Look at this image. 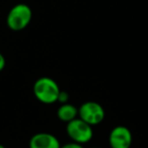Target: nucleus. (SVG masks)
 <instances>
[{
    "instance_id": "nucleus-1",
    "label": "nucleus",
    "mask_w": 148,
    "mask_h": 148,
    "mask_svg": "<svg viewBox=\"0 0 148 148\" xmlns=\"http://www.w3.org/2000/svg\"><path fill=\"white\" fill-rule=\"evenodd\" d=\"M60 87L53 78L48 76L40 77L34 83L33 91L36 99L42 103L52 105L57 103Z\"/></svg>"
},
{
    "instance_id": "nucleus-2",
    "label": "nucleus",
    "mask_w": 148,
    "mask_h": 148,
    "mask_svg": "<svg viewBox=\"0 0 148 148\" xmlns=\"http://www.w3.org/2000/svg\"><path fill=\"white\" fill-rule=\"evenodd\" d=\"M33 11L27 4L18 3L9 10L6 16V25L13 32H21L31 23Z\"/></svg>"
},
{
    "instance_id": "nucleus-3",
    "label": "nucleus",
    "mask_w": 148,
    "mask_h": 148,
    "mask_svg": "<svg viewBox=\"0 0 148 148\" xmlns=\"http://www.w3.org/2000/svg\"><path fill=\"white\" fill-rule=\"evenodd\" d=\"M66 133L73 142L82 144V145L88 143L93 137L92 126L81 120L79 117L67 123Z\"/></svg>"
},
{
    "instance_id": "nucleus-4",
    "label": "nucleus",
    "mask_w": 148,
    "mask_h": 148,
    "mask_svg": "<svg viewBox=\"0 0 148 148\" xmlns=\"http://www.w3.org/2000/svg\"><path fill=\"white\" fill-rule=\"evenodd\" d=\"M105 110L101 103L88 101L78 108V117L90 126H97L105 119Z\"/></svg>"
},
{
    "instance_id": "nucleus-5",
    "label": "nucleus",
    "mask_w": 148,
    "mask_h": 148,
    "mask_svg": "<svg viewBox=\"0 0 148 148\" xmlns=\"http://www.w3.org/2000/svg\"><path fill=\"white\" fill-rule=\"evenodd\" d=\"M133 142V136L129 128L125 126H116L109 136L111 148H130Z\"/></svg>"
},
{
    "instance_id": "nucleus-6",
    "label": "nucleus",
    "mask_w": 148,
    "mask_h": 148,
    "mask_svg": "<svg viewBox=\"0 0 148 148\" xmlns=\"http://www.w3.org/2000/svg\"><path fill=\"white\" fill-rule=\"evenodd\" d=\"M29 148H60L61 144L58 138L51 133H37L31 138Z\"/></svg>"
},
{
    "instance_id": "nucleus-7",
    "label": "nucleus",
    "mask_w": 148,
    "mask_h": 148,
    "mask_svg": "<svg viewBox=\"0 0 148 148\" xmlns=\"http://www.w3.org/2000/svg\"><path fill=\"white\" fill-rule=\"evenodd\" d=\"M57 117L62 122L69 123L70 121L78 117V109L72 103H61L59 109L57 110Z\"/></svg>"
},
{
    "instance_id": "nucleus-8",
    "label": "nucleus",
    "mask_w": 148,
    "mask_h": 148,
    "mask_svg": "<svg viewBox=\"0 0 148 148\" xmlns=\"http://www.w3.org/2000/svg\"><path fill=\"white\" fill-rule=\"evenodd\" d=\"M68 101H69V95H68L67 91L60 90L57 101H59L60 103H68Z\"/></svg>"
},
{
    "instance_id": "nucleus-9",
    "label": "nucleus",
    "mask_w": 148,
    "mask_h": 148,
    "mask_svg": "<svg viewBox=\"0 0 148 148\" xmlns=\"http://www.w3.org/2000/svg\"><path fill=\"white\" fill-rule=\"evenodd\" d=\"M60 148H84L82 144L76 143V142H69V143H66L64 145H61Z\"/></svg>"
},
{
    "instance_id": "nucleus-10",
    "label": "nucleus",
    "mask_w": 148,
    "mask_h": 148,
    "mask_svg": "<svg viewBox=\"0 0 148 148\" xmlns=\"http://www.w3.org/2000/svg\"><path fill=\"white\" fill-rule=\"evenodd\" d=\"M5 65H6V61H5V58L2 54L0 53V72L2 71L5 68Z\"/></svg>"
},
{
    "instance_id": "nucleus-11",
    "label": "nucleus",
    "mask_w": 148,
    "mask_h": 148,
    "mask_svg": "<svg viewBox=\"0 0 148 148\" xmlns=\"http://www.w3.org/2000/svg\"><path fill=\"white\" fill-rule=\"evenodd\" d=\"M0 148H6V147H5V146H3L2 144H0Z\"/></svg>"
},
{
    "instance_id": "nucleus-12",
    "label": "nucleus",
    "mask_w": 148,
    "mask_h": 148,
    "mask_svg": "<svg viewBox=\"0 0 148 148\" xmlns=\"http://www.w3.org/2000/svg\"><path fill=\"white\" fill-rule=\"evenodd\" d=\"M92 148H101V147H92Z\"/></svg>"
}]
</instances>
